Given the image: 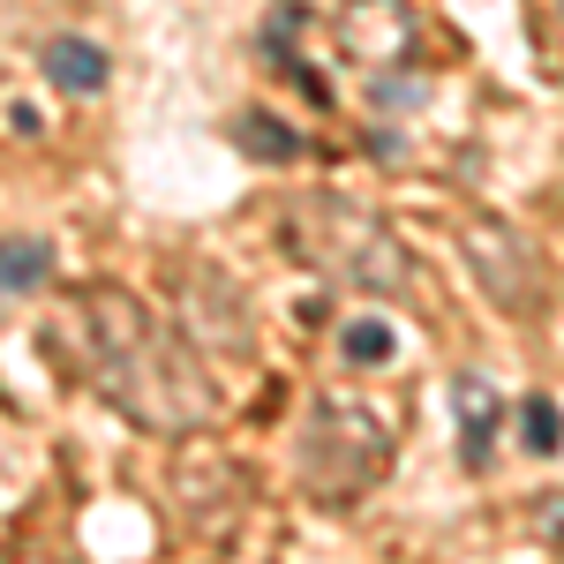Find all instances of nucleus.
Instances as JSON below:
<instances>
[{"label":"nucleus","mask_w":564,"mask_h":564,"mask_svg":"<svg viewBox=\"0 0 564 564\" xmlns=\"http://www.w3.org/2000/svg\"><path fill=\"white\" fill-rule=\"evenodd\" d=\"M76 332H84L90 391L113 414H129L135 430L196 436L218 422V384L204 377V354L151 302H135L129 286H84L76 294Z\"/></svg>","instance_id":"f257e3e1"},{"label":"nucleus","mask_w":564,"mask_h":564,"mask_svg":"<svg viewBox=\"0 0 564 564\" xmlns=\"http://www.w3.org/2000/svg\"><path fill=\"white\" fill-rule=\"evenodd\" d=\"M279 234H286V249L302 263L332 271L354 294H414V257H406V241H399L377 212H354L339 196H316V204H302Z\"/></svg>","instance_id":"f03ea898"},{"label":"nucleus","mask_w":564,"mask_h":564,"mask_svg":"<svg viewBox=\"0 0 564 564\" xmlns=\"http://www.w3.org/2000/svg\"><path fill=\"white\" fill-rule=\"evenodd\" d=\"M294 467H302V489L316 505H332V512H347L361 505L391 467V436L384 422L369 414V406H354V399H316L302 422V452H294Z\"/></svg>","instance_id":"7ed1b4c3"},{"label":"nucleus","mask_w":564,"mask_h":564,"mask_svg":"<svg viewBox=\"0 0 564 564\" xmlns=\"http://www.w3.org/2000/svg\"><path fill=\"white\" fill-rule=\"evenodd\" d=\"M459 257H467L475 286L505 308V316H520V324H527V316L550 308L542 257L520 241V226H505V218H489V212H467V218H459Z\"/></svg>","instance_id":"20e7f679"},{"label":"nucleus","mask_w":564,"mask_h":564,"mask_svg":"<svg viewBox=\"0 0 564 564\" xmlns=\"http://www.w3.org/2000/svg\"><path fill=\"white\" fill-rule=\"evenodd\" d=\"M452 414H459V459H467V475H481L489 452H497L505 406H497V391L481 384V377H452Z\"/></svg>","instance_id":"39448f33"},{"label":"nucleus","mask_w":564,"mask_h":564,"mask_svg":"<svg viewBox=\"0 0 564 564\" xmlns=\"http://www.w3.org/2000/svg\"><path fill=\"white\" fill-rule=\"evenodd\" d=\"M39 76H53L61 90L90 98V90H106L113 61H106V45H90V39H45L39 45Z\"/></svg>","instance_id":"423d86ee"},{"label":"nucleus","mask_w":564,"mask_h":564,"mask_svg":"<svg viewBox=\"0 0 564 564\" xmlns=\"http://www.w3.org/2000/svg\"><path fill=\"white\" fill-rule=\"evenodd\" d=\"M302 23H308V8L302 0H286V8H271V23H263V53H271V61H279V68H286V76H294V84L308 90V98H316V106H332V90H324V76H316V68H308L302 61Z\"/></svg>","instance_id":"0eeeda50"},{"label":"nucleus","mask_w":564,"mask_h":564,"mask_svg":"<svg viewBox=\"0 0 564 564\" xmlns=\"http://www.w3.org/2000/svg\"><path fill=\"white\" fill-rule=\"evenodd\" d=\"M234 143H241L249 159H271V166H294L308 151L302 135L286 129V121H271V113H241V121H234Z\"/></svg>","instance_id":"6e6552de"},{"label":"nucleus","mask_w":564,"mask_h":564,"mask_svg":"<svg viewBox=\"0 0 564 564\" xmlns=\"http://www.w3.org/2000/svg\"><path fill=\"white\" fill-rule=\"evenodd\" d=\"M45 271H53V249L45 241H0V286L8 294H39Z\"/></svg>","instance_id":"1a4fd4ad"},{"label":"nucleus","mask_w":564,"mask_h":564,"mask_svg":"<svg viewBox=\"0 0 564 564\" xmlns=\"http://www.w3.org/2000/svg\"><path fill=\"white\" fill-rule=\"evenodd\" d=\"M339 354H347V361H361V369H377V361L391 354V324H377V316H354L347 332H339Z\"/></svg>","instance_id":"9d476101"},{"label":"nucleus","mask_w":564,"mask_h":564,"mask_svg":"<svg viewBox=\"0 0 564 564\" xmlns=\"http://www.w3.org/2000/svg\"><path fill=\"white\" fill-rule=\"evenodd\" d=\"M520 422H527V452H534V459H550V452L564 444V414H557V399H527Z\"/></svg>","instance_id":"9b49d317"}]
</instances>
